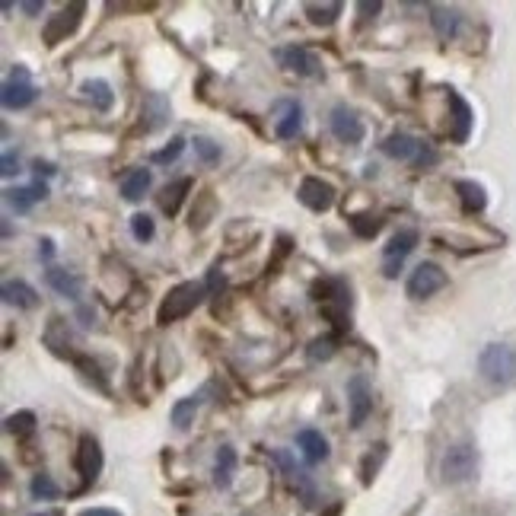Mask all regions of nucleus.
Listing matches in <instances>:
<instances>
[{"label": "nucleus", "mask_w": 516, "mask_h": 516, "mask_svg": "<svg viewBox=\"0 0 516 516\" xmlns=\"http://www.w3.org/2000/svg\"><path fill=\"white\" fill-rule=\"evenodd\" d=\"M204 297H208V287L198 284V281L176 284V287H172L169 294L163 297L160 313H157V322H160V325H169V322H179V319H185V316H192L195 309L204 303Z\"/></svg>", "instance_id": "1"}, {"label": "nucleus", "mask_w": 516, "mask_h": 516, "mask_svg": "<svg viewBox=\"0 0 516 516\" xmlns=\"http://www.w3.org/2000/svg\"><path fill=\"white\" fill-rule=\"evenodd\" d=\"M383 153L392 160H399V163L415 166V169H430V166H437V160H440V153L427 141H421V137H411V134H402V131L386 137Z\"/></svg>", "instance_id": "2"}, {"label": "nucleus", "mask_w": 516, "mask_h": 516, "mask_svg": "<svg viewBox=\"0 0 516 516\" xmlns=\"http://www.w3.org/2000/svg\"><path fill=\"white\" fill-rule=\"evenodd\" d=\"M478 370L491 386H510L516 383V351L510 344L494 341L478 354Z\"/></svg>", "instance_id": "3"}, {"label": "nucleus", "mask_w": 516, "mask_h": 516, "mask_svg": "<svg viewBox=\"0 0 516 516\" xmlns=\"http://www.w3.org/2000/svg\"><path fill=\"white\" fill-rule=\"evenodd\" d=\"M478 472V450L472 443H456L446 450L443 462H440V475L446 485H466Z\"/></svg>", "instance_id": "4"}, {"label": "nucleus", "mask_w": 516, "mask_h": 516, "mask_svg": "<svg viewBox=\"0 0 516 516\" xmlns=\"http://www.w3.org/2000/svg\"><path fill=\"white\" fill-rule=\"evenodd\" d=\"M446 271L434 262H421L415 271L408 274V284H405V294L411 300H427V297H434L440 294V290L446 287Z\"/></svg>", "instance_id": "5"}, {"label": "nucleus", "mask_w": 516, "mask_h": 516, "mask_svg": "<svg viewBox=\"0 0 516 516\" xmlns=\"http://www.w3.org/2000/svg\"><path fill=\"white\" fill-rule=\"evenodd\" d=\"M278 61L287 67L290 74H297V77H306V80H319L325 71H322V61L316 51H309L303 45H290V48H281L278 51Z\"/></svg>", "instance_id": "6"}, {"label": "nucleus", "mask_w": 516, "mask_h": 516, "mask_svg": "<svg viewBox=\"0 0 516 516\" xmlns=\"http://www.w3.org/2000/svg\"><path fill=\"white\" fill-rule=\"evenodd\" d=\"M0 99H4L7 109H16V112H20V109H29L32 102H36V86L29 83V71H26L23 64L13 67V74H10V80L4 83V96H0Z\"/></svg>", "instance_id": "7"}, {"label": "nucleus", "mask_w": 516, "mask_h": 516, "mask_svg": "<svg viewBox=\"0 0 516 516\" xmlns=\"http://www.w3.org/2000/svg\"><path fill=\"white\" fill-rule=\"evenodd\" d=\"M83 10H86V4H71V7H64L61 13L48 16V23H45V29H42L45 45H58V42H64L67 36H74L77 26H80Z\"/></svg>", "instance_id": "8"}, {"label": "nucleus", "mask_w": 516, "mask_h": 516, "mask_svg": "<svg viewBox=\"0 0 516 516\" xmlns=\"http://www.w3.org/2000/svg\"><path fill=\"white\" fill-rule=\"evenodd\" d=\"M329 128L335 134V141H341V144L354 147L364 141V122H360V115L351 106H335L329 115Z\"/></svg>", "instance_id": "9"}, {"label": "nucleus", "mask_w": 516, "mask_h": 516, "mask_svg": "<svg viewBox=\"0 0 516 516\" xmlns=\"http://www.w3.org/2000/svg\"><path fill=\"white\" fill-rule=\"evenodd\" d=\"M297 198H300V204H306L309 211L325 214L335 204V188L329 182H322L319 176H306L297 188Z\"/></svg>", "instance_id": "10"}, {"label": "nucleus", "mask_w": 516, "mask_h": 516, "mask_svg": "<svg viewBox=\"0 0 516 516\" xmlns=\"http://www.w3.org/2000/svg\"><path fill=\"white\" fill-rule=\"evenodd\" d=\"M102 466H106V459H102V446L96 437L83 434L80 443H77V472L80 478L86 481V485H93V481L99 478Z\"/></svg>", "instance_id": "11"}, {"label": "nucleus", "mask_w": 516, "mask_h": 516, "mask_svg": "<svg viewBox=\"0 0 516 516\" xmlns=\"http://www.w3.org/2000/svg\"><path fill=\"white\" fill-rule=\"evenodd\" d=\"M348 405H351V427H360L373 411V395L364 376H351L348 383Z\"/></svg>", "instance_id": "12"}, {"label": "nucleus", "mask_w": 516, "mask_h": 516, "mask_svg": "<svg viewBox=\"0 0 516 516\" xmlns=\"http://www.w3.org/2000/svg\"><path fill=\"white\" fill-rule=\"evenodd\" d=\"M430 10V26H434V32L443 39V42H450L459 36V26H462V13L456 7H443V4H434V7H427Z\"/></svg>", "instance_id": "13"}, {"label": "nucleus", "mask_w": 516, "mask_h": 516, "mask_svg": "<svg viewBox=\"0 0 516 516\" xmlns=\"http://www.w3.org/2000/svg\"><path fill=\"white\" fill-rule=\"evenodd\" d=\"M0 294H4V303L16 306V309H36L39 306V294L36 287L26 284V281H4V287H0Z\"/></svg>", "instance_id": "14"}, {"label": "nucleus", "mask_w": 516, "mask_h": 516, "mask_svg": "<svg viewBox=\"0 0 516 516\" xmlns=\"http://www.w3.org/2000/svg\"><path fill=\"white\" fill-rule=\"evenodd\" d=\"M297 446H300V453H303V459L309 462V466H316V462L329 459V443H325V437L319 434V430H313V427L300 430Z\"/></svg>", "instance_id": "15"}, {"label": "nucleus", "mask_w": 516, "mask_h": 516, "mask_svg": "<svg viewBox=\"0 0 516 516\" xmlns=\"http://www.w3.org/2000/svg\"><path fill=\"white\" fill-rule=\"evenodd\" d=\"M450 109H453V141L456 144H466L469 141V131H472V109H469V102L462 99L459 93L450 90Z\"/></svg>", "instance_id": "16"}, {"label": "nucleus", "mask_w": 516, "mask_h": 516, "mask_svg": "<svg viewBox=\"0 0 516 516\" xmlns=\"http://www.w3.org/2000/svg\"><path fill=\"white\" fill-rule=\"evenodd\" d=\"M456 195H459L462 211H466V214H481V211L488 208L485 188H481L478 182H472V179H459V182H456Z\"/></svg>", "instance_id": "17"}, {"label": "nucleus", "mask_w": 516, "mask_h": 516, "mask_svg": "<svg viewBox=\"0 0 516 516\" xmlns=\"http://www.w3.org/2000/svg\"><path fill=\"white\" fill-rule=\"evenodd\" d=\"M141 118L144 122V131H157L166 118H169V99L163 93H147L144 96V106H141Z\"/></svg>", "instance_id": "18"}, {"label": "nucleus", "mask_w": 516, "mask_h": 516, "mask_svg": "<svg viewBox=\"0 0 516 516\" xmlns=\"http://www.w3.org/2000/svg\"><path fill=\"white\" fill-rule=\"evenodd\" d=\"M45 284L55 290V294L67 297V300H77L80 297V278L74 271H64V268H48L45 271Z\"/></svg>", "instance_id": "19"}, {"label": "nucleus", "mask_w": 516, "mask_h": 516, "mask_svg": "<svg viewBox=\"0 0 516 516\" xmlns=\"http://www.w3.org/2000/svg\"><path fill=\"white\" fill-rule=\"evenodd\" d=\"M150 182H153L150 169H144V166L128 169L125 176H122V195H125V201H141L150 192Z\"/></svg>", "instance_id": "20"}, {"label": "nucleus", "mask_w": 516, "mask_h": 516, "mask_svg": "<svg viewBox=\"0 0 516 516\" xmlns=\"http://www.w3.org/2000/svg\"><path fill=\"white\" fill-rule=\"evenodd\" d=\"M284 115L278 118V125H274V134L281 137V141H294V137L303 131V109L297 102H281Z\"/></svg>", "instance_id": "21"}, {"label": "nucleus", "mask_w": 516, "mask_h": 516, "mask_svg": "<svg viewBox=\"0 0 516 516\" xmlns=\"http://www.w3.org/2000/svg\"><path fill=\"white\" fill-rule=\"evenodd\" d=\"M45 198H48V185L42 179L36 185H29V188H13V192H7V201H10V208L16 214H26L32 204L45 201Z\"/></svg>", "instance_id": "22"}, {"label": "nucleus", "mask_w": 516, "mask_h": 516, "mask_svg": "<svg viewBox=\"0 0 516 516\" xmlns=\"http://www.w3.org/2000/svg\"><path fill=\"white\" fill-rule=\"evenodd\" d=\"M45 344L55 354H61V357H74V351H71V344H74V338H71V332H67V322L64 319H51L48 322V329H45Z\"/></svg>", "instance_id": "23"}, {"label": "nucleus", "mask_w": 516, "mask_h": 516, "mask_svg": "<svg viewBox=\"0 0 516 516\" xmlns=\"http://www.w3.org/2000/svg\"><path fill=\"white\" fill-rule=\"evenodd\" d=\"M188 192H192V179H179V182L166 185L160 192V211L166 217H176L179 208H182V201L188 198Z\"/></svg>", "instance_id": "24"}, {"label": "nucleus", "mask_w": 516, "mask_h": 516, "mask_svg": "<svg viewBox=\"0 0 516 516\" xmlns=\"http://www.w3.org/2000/svg\"><path fill=\"white\" fill-rule=\"evenodd\" d=\"M236 475V450L233 446H220L217 459H214V485L217 488H230Z\"/></svg>", "instance_id": "25"}, {"label": "nucleus", "mask_w": 516, "mask_h": 516, "mask_svg": "<svg viewBox=\"0 0 516 516\" xmlns=\"http://www.w3.org/2000/svg\"><path fill=\"white\" fill-rule=\"evenodd\" d=\"M80 93L93 102V109H99V112H109L112 109V102H115V93H112V86L106 83V80H86L83 86H80Z\"/></svg>", "instance_id": "26"}, {"label": "nucleus", "mask_w": 516, "mask_h": 516, "mask_svg": "<svg viewBox=\"0 0 516 516\" xmlns=\"http://www.w3.org/2000/svg\"><path fill=\"white\" fill-rule=\"evenodd\" d=\"M418 246V233L415 230H399L386 246V262H402V258Z\"/></svg>", "instance_id": "27"}, {"label": "nucleus", "mask_w": 516, "mask_h": 516, "mask_svg": "<svg viewBox=\"0 0 516 516\" xmlns=\"http://www.w3.org/2000/svg\"><path fill=\"white\" fill-rule=\"evenodd\" d=\"M303 13L309 16V23H313V26H332L341 16V4H338V0H325V4H306Z\"/></svg>", "instance_id": "28"}, {"label": "nucleus", "mask_w": 516, "mask_h": 516, "mask_svg": "<svg viewBox=\"0 0 516 516\" xmlns=\"http://www.w3.org/2000/svg\"><path fill=\"white\" fill-rule=\"evenodd\" d=\"M309 360L313 364H322V360H332L338 354V335H322V338H313L309 341Z\"/></svg>", "instance_id": "29"}, {"label": "nucleus", "mask_w": 516, "mask_h": 516, "mask_svg": "<svg viewBox=\"0 0 516 516\" xmlns=\"http://www.w3.org/2000/svg\"><path fill=\"white\" fill-rule=\"evenodd\" d=\"M4 424H7V434H13V437L36 434V415H32V411H16V415H10Z\"/></svg>", "instance_id": "30"}, {"label": "nucleus", "mask_w": 516, "mask_h": 516, "mask_svg": "<svg viewBox=\"0 0 516 516\" xmlns=\"http://www.w3.org/2000/svg\"><path fill=\"white\" fill-rule=\"evenodd\" d=\"M195 415H198V399H179L172 405V424L179 430H188L195 424Z\"/></svg>", "instance_id": "31"}, {"label": "nucleus", "mask_w": 516, "mask_h": 516, "mask_svg": "<svg viewBox=\"0 0 516 516\" xmlns=\"http://www.w3.org/2000/svg\"><path fill=\"white\" fill-rule=\"evenodd\" d=\"M74 364H77V370L86 376V380L96 383V389H99V392H106V395H109V380H106V376H102V370H99L96 360H90V357H74Z\"/></svg>", "instance_id": "32"}, {"label": "nucleus", "mask_w": 516, "mask_h": 516, "mask_svg": "<svg viewBox=\"0 0 516 516\" xmlns=\"http://www.w3.org/2000/svg\"><path fill=\"white\" fill-rule=\"evenodd\" d=\"M29 491H32V497H36V501H55V497L61 494L58 485H55V478L45 475V472H39L36 478H32Z\"/></svg>", "instance_id": "33"}, {"label": "nucleus", "mask_w": 516, "mask_h": 516, "mask_svg": "<svg viewBox=\"0 0 516 516\" xmlns=\"http://www.w3.org/2000/svg\"><path fill=\"white\" fill-rule=\"evenodd\" d=\"M383 459H386V446H383V443L376 446V450L367 453L364 466H360V481H364V485H373V478H376V472H380Z\"/></svg>", "instance_id": "34"}, {"label": "nucleus", "mask_w": 516, "mask_h": 516, "mask_svg": "<svg viewBox=\"0 0 516 516\" xmlns=\"http://www.w3.org/2000/svg\"><path fill=\"white\" fill-rule=\"evenodd\" d=\"M182 150H185V137H172V141L163 147V150H157V153H153V163H157V166H169V163H176L179 157H182Z\"/></svg>", "instance_id": "35"}, {"label": "nucleus", "mask_w": 516, "mask_h": 516, "mask_svg": "<svg viewBox=\"0 0 516 516\" xmlns=\"http://www.w3.org/2000/svg\"><path fill=\"white\" fill-rule=\"evenodd\" d=\"M131 233H134L137 243H150L153 233H157V227H153V220L147 214H134L131 217Z\"/></svg>", "instance_id": "36"}, {"label": "nucleus", "mask_w": 516, "mask_h": 516, "mask_svg": "<svg viewBox=\"0 0 516 516\" xmlns=\"http://www.w3.org/2000/svg\"><path fill=\"white\" fill-rule=\"evenodd\" d=\"M380 227H383V220H376V217H354L351 220V230L360 239H373L376 233H380Z\"/></svg>", "instance_id": "37"}, {"label": "nucleus", "mask_w": 516, "mask_h": 516, "mask_svg": "<svg viewBox=\"0 0 516 516\" xmlns=\"http://www.w3.org/2000/svg\"><path fill=\"white\" fill-rule=\"evenodd\" d=\"M195 153L204 163H217L220 160V144L208 141V137H195Z\"/></svg>", "instance_id": "38"}, {"label": "nucleus", "mask_w": 516, "mask_h": 516, "mask_svg": "<svg viewBox=\"0 0 516 516\" xmlns=\"http://www.w3.org/2000/svg\"><path fill=\"white\" fill-rule=\"evenodd\" d=\"M380 10H383L380 0H360V4H357V13L364 16V20H373V16L380 13Z\"/></svg>", "instance_id": "39"}, {"label": "nucleus", "mask_w": 516, "mask_h": 516, "mask_svg": "<svg viewBox=\"0 0 516 516\" xmlns=\"http://www.w3.org/2000/svg\"><path fill=\"white\" fill-rule=\"evenodd\" d=\"M208 294H220L223 290V274H220V268H211V274H208Z\"/></svg>", "instance_id": "40"}, {"label": "nucleus", "mask_w": 516, "mask_h": 516, "mask_svg": "<svg viewBox=\"0 0 516 516\" xmlns=\"http://www.w3.org/2000/svg\"><path fill=\"white\" fill-rule=\"evenodd\" d=\"M0 166H4L0 172H4L7 179H10V176H16V172H20V160H16L13 153H4V163H0Z\"/></svg>", "instance_id": "41"}, {"label": "nucleus", "mask_w": 516, "mask_h": 516, "mask_svg": "<svg viewBox=\"0 0 516 516\" xmlns=\"http://www.w3.org/2000/svg\"><path fill=\"white\" fill-rule=\"evenodd\" d=\"M20 10H23L26 16H39V13L45 10V0H23Z\"/></svg>", "instance_id": "42"}, {"label": "nucleus", "mask_w": 516, "mask_h": 516, "mask_svg": "<svg viewBox=\"0 0 516 516\" xmlns=\"http://www.w3.org/2000/svg\"><path fill=\"white\" fill-rule=\"evenodd\" d=\"M80 516H122L118 510H109V507H93V510H83Z\"/></svg>", "instance_id": "43"}, {"label": "nucleus", "mask_w": 516, "mask_h": 516, "mask_svg": "<svg viewBox=\"0 0 516 516\" xmlns=\"http://www.w3.org/2000/svg\"><path fill=\"white\" fill-rule=\"evenodd\" d=\"M39 255L48 262V258L55 255V243H51V239H42V243H39Z\"/></svg>", "instance_id": "44"}, {"label": "nucleus", "mask_w": 516, "mask_h": 516, "mask_svg": "<svg viewBox=\"0 0 516 516\" xmlns=\"http://www.w3.org/2000/svg\"><path fill=\"white\" fill-rule=\"evenodd\" d=\"M32 166H36V172H39V176H42V172H45V176H55V166H51V163H42V160H36V163H32Z\"/></svg>", "instance_id": "45"}, {"label": "nucleus", "mask_w": 516, "mask_h": 516, "mask_svg": "<svg viewBox=\"0 0 516 516\" xmlns=\"http://www.w3.org/2000/svg\"><path fill=\"white\" fill-rule=\"evenodd\" d=\"M32 516H61L58 510H45V513H32Z\"/></svg>", "instance_id": "46"}]
</instances>
